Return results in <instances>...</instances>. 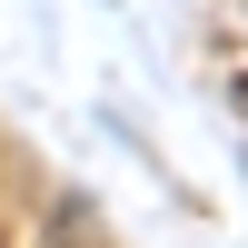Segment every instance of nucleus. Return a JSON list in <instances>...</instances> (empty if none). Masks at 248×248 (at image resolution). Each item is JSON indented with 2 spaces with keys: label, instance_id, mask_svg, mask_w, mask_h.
Instances as JSON below:
<instances>
[]
</instances>
